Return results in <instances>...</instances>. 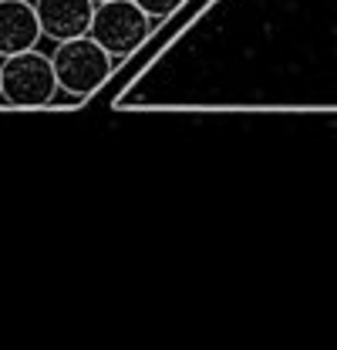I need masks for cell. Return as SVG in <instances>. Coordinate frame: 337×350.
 Returning a JSON list of instances; mask_svg holds the SVG:
<instances>
[{"label": "cell", "instance_id": "8992f818", "mask_svg": "<svg viewBox=\"0 0 337 350\" xmlns=\"http://www.w3.org/2000/svg\"><path fill=\"white\" fill-rule=\"evenodd\" d=\"M135 3H138V7H142V10L152 17V21H166L168 14H175L186 0H135Z\"/></svg>", "mask_w": 337, "mask_h": 350}, {"label": "cell", "instance_id": "7a4b0ae2", "mask_svg": "<svg viewBox=\"0 0 337 350\" xmlns=\"http://www.w3.org/2000/svg\"><path fill=\"white\" fill-rule=\"evenodd\" d=\"M58 101V78L51 54L38 47L0 57V105L10 108H47Z\"/></svg>", "mask_w": 337, "mask_h": 350}, {"label": "cell", "instance_id": "5b68a950", "mask_svg": "<svg viewBox=\"0 0 337 350\" xmlns=\"http://www.w3.org/2000/svg\"><path fill=\"white\" fill-rule=\"evenodd\" d=\"M41 41L34 0H0V57L31 51Z\"/></svg>", "mask_w": 337, "mask_h": 350}, {"label": "cell", "instance_id": "6da1fadb", "mask_svg": "<svg viewBox=\"0 0 337 350\" xmlns=\"http://www.w3.org/2000/svg\"><path fill=\"white\" fill-rule=\"evenodd\" d=\"M51 64H54V78H58V101L61 98L88 101L95 91H101V85L115 71V57L98 41H91L88 34L54 44Z\"/></svg>", "mask_w": 337, "mask_h": 350}, {"label": "cell", "instance_id": "52a82bcc", "mask_svg": "<svg viewBox=\"0 0 337 350\" xmlns=\"http://www.w3.org/2000/svg\"><path fill=\"white\" fill-rule=\"evenodd\" d=\"M95 3H101V0H95Z\"/></svg>", "mask_w": 337, "mask_h": 350}, {"label": "cell", "instance_id": "3957f363", "mask_svg": "<svg viewBox=\"0 0 337 350\" xmlns=\"http://www.w3.org/2000/svg\"><path fill=\"white\" fill-rule=\"evenodd\" d=\"M152 24L155 21L135 0H101V3H95L88 38L98 41L118 61V57H128L142 47V41L152 34Z\"/></svg>", "mask_w": 337, "mask_h": 350}, {"label": "cell", "instance_id": "277c9868", "mask_svg": "<svg viewBox=\"0 0 337 350\" xmlns=\"http://www.w3.org/2000/svg\"><path fill=\"white\" fill-rule=\"evenodd\" d=\"M34 14L41 24V38L47 41H71L88 34L95 0H34Z\"/></svg>", "mask_w": 337, "mask_h": 350}]
</instances>
